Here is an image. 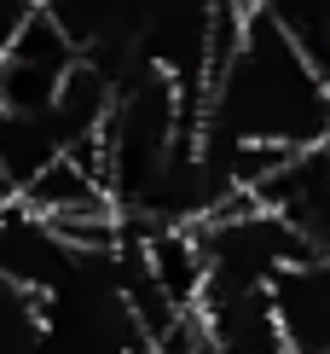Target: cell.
I'll return each instance as SVG.
<instances>
[{"label":"cell","instance_id":"9","mask_svg":"<svg viewBox=\"0 0 330 354\" xmlns=\"http://www.w3.org/2000/svg\"><path fill=\"white\" fill-rule=\"evenodd\" d=\"M41 297L0 279V354H35L41 348Z\"/></svg>","mask_w":330,"mask_h":354},{"label":"cell","instance_id":"5","mask_svg":"<svg viewBox=\"0 0 330 354\" xmlns=\"http://www.w3.org/2000/svg\"><path fill=\"white\" fill-rule=\"evenodd\" d=\"M81 250L52 227L47 215H35L23 198H6L0 203V279L6 285L29 290V297L47 302L58 285L70 279Z\"/></svg>","mask_w":330,"mask_h":354},{"label":"cell","instance_id":"1","mask_svg":"<svg viewBox=\"0 0 330 354\" xmlns=\"http://www.w3.org/2000/svg\"><path fill=\"white\" fill-rule=\"evenodd\" d=\"M197 140L261 151H302L330 140V82L261 6H249L232 53L203 82Z\"/></svg>","mask_w":330,"mask_h":354},{"label":"cell","instance_id":"11","mask_svg":"<svg viewBox=\"0 0 330 354\" xmlns=\"http://www.w3.org/2000/svg\"><path fill=\"white\" fill-rule=\"evenodd\" d=\"M35 12H41V0H0V47H6V41L18 35Z\"/></svg>","mask_w":330,"mask_h":354},{"label":"cell","instance_id":"3","mask_svg":"<svg viewBox=\"0 0 330 354\" xmlns=\"http://www.w3.org/2000/svg\"><path fill=\"white\" fill-rule=\"evenodd\" d=\"M261 209H273L307 250L330 256V140L284 151L249 192Z\"/></svg>","mask_w":330,"mask_h":354},{"label":"cell","instance_id":"10","mask_svg":"<svg viewBox=\"0 0 330 354\" xmlns=\"http://www.w3.org/2000/svg\"><path fill=\"white\" fill-rule=\"evenodd\" d=\"M145 354H215V343H208L197 308H186V314H174L168 326H162L151 343H145Z\"/></svg>","mask_w":330,"mask_h":354},{"label":"cell","instance_id":"8","mask_svg":"<svg viewBox=\"0 0 330 354\" xmlns=\"http://www.w3.org/2000/svg\"><path fill=\"white\" fill-rule=\"evenodd\" d=\"M139 239V256L151 279L162 285V297L174 308H191L203 290V256H197V239H191V227H151V232H133Z\"/></svg>","mask_w":330,"mask_h":354},{"label":"cell","instance_id":"4","mask_svg":"<svg viewBox=\"0 0 330 354\" xmlns=\"http://www.w3.org/2000/svg\"><path fill=\"white\" fill-rule=\"evenodd\" d=\"M81 64V47L52 24V12L41 6L18 35L0 47V111H47L58 82Z\"/></svg>","mask_w":330,"mask_h":354},{"label":"cell","instance_id":"2","mask_svg":"<svg viewBox=\"0 0 330 354\" xmlns=\"http://www.w3.org/2000/svg\"><path fill=\"white\" fill-rule=\"evenodd\" d=\"M191 239L203 256V279H237V285H273L290 261L307 256V244L255 198L220 203L215 215H203L191 227Z\"/></svg>","mask_w":330,"mask_h":354},{"label":"cell","instance_id":"7","mask_svg":"<svg viewBox=\"0 0 330 354\" xmlns=\"http://www.w3.org/2000/svg\"><path fill=\"white\" fill-rule=\"evenodd\" d=\"M266 290H273L284 354H330V256L307 250Z\"/></svg>","mask_w":330,"mask_h":354},{"label":"cell","instance_id":"12","mask_svg":"<svg viewBox=\"0 0 330 354\" xmlns=\"http://www.w3.org/2000/svg\"><path fill=\"white\" fill-rule=\"evenodd\" d=\"M0 198H12V192H6V180H0Z\"/></svg>","mask_w":330,"mask_h":354},{"label":"cell","instance_id":"6","mask_svg":"<svg viewBox=\"0 0 330 354\" xmlns=\"http://www.w3.org/2000/svg\"><path fill=\"white\" fill-rule=\"evenodd\" d=\"M197 319L208 331L215 354H284L273 290L266 285H237V279H203L197 290Z\"/></svg>","mask_w":330,"mask_h":354}]
</instances>
